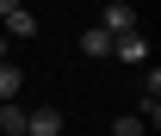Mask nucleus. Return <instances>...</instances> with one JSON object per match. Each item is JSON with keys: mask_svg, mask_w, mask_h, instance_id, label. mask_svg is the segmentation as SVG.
<instances>
[{"mask_svg": "<svg viewBox=\"0 0 161 136\" xmlns=\"http://www.w3.org/2000/svg\"><path fill=\"white\" fill-rule=\"evenodd\" d=\"M0 37H37V13L19 0H0Z\"/></svg>", "mask_w": 161, "mask_h": 136, "instance_id": "nucleus-1", "label": "nucleus"}, {"mask_svg": "<svg viewBox=\"0 0 161 136\" xmlns=\"http://www.w3.org/2000/svg\"><path fill=\"white\" fill-rule=\"evenodd\" d=\"M0 62H6V37H0Z\"/></svg>", "mask_w": 161, "mask_h": 136, "instance_id": "nucleus-9", "label": "nucleus"}, {"mask_svg": "<svg viewBox=\"0 0 161 136\" xmlns=\"http://www.w3.org/2000/svg\"><path fill=\"white\" fill-rule=\"evenodd\" d=\"M19 87H25V74L13 68V62H0V105H13V99H19Z\"/></svg>", "mask_w": 161, "mask_h": 136, "instance_id": "nucleus-6", "label": "nucleus"}, {"mask_svg": "<svg viewBox=\"0 0 161 136\" xmlns=\"http://www.w3.org/2000/svg\"><path fill=\"white\" fill-rule=\"evenodd\" d=\"M99 31H105V37H130V31H136V6H124V0H112V6L99 13Z\"/></svg>", "mask_w": 161, "mask_h": 136, "instance_id": "nucleus-2", "label": "nucleus"}, {"mask_svg": "<svg viewBox=\"0 0 161 136\" xmlns=\"http://www.w3.org/2000/svg\"><path fill=\"white\" fill-rule=\"evenodd\" d=\"M0 136H25V105H0Z\"/></svg>", "mask_w": 161, "mask_h": 136, "instance_id": "nucleus-7", "label": "nucleus"}, {"mask_svg": "<svg viewBox=\"0 0 161 136\" xmlns=\"http://www.w3.org/2000/svg\"><path fill=\"white\" fill-rule=\"evenodd\" d=\"M112 136H149L142 117H112Z\"/></svg>", "mask_w": 161, "mask_h": 136, "instance_id": "nucleus-8", "label": "nucleus"}, {"mask_svg": "<svg viewBox=\"0 0 161 136\" xmlns=\"http://www.w3.org/2000/svg\"><path fill=\"white\" fill-rule=\"evenodd\" d=\"M25 136H62V112L43 105V112H25Z\"/></svg>", "mask_w": 161, "mask_h": 136, "instance_id": "nucleus-3", "label": "nucleus"}, {"mask_svg": "<svg viewBox=\"0 0 161 136\" xmlns=\"http://www.w3.org/2000/svg\"><path fill=\"white\" fill-rule=\"evenodd\" d=\"M112 56H118V62H149V43H142V31H130V37H112Z\"/></svg>", "mask_w": 161, "mask_h": 136, "instance_id": "nucleus-4", "label": "nucleus"}, {"mask_svg": "<svg viewBox=\"0 0 161 136\" xmlns=\"http://www.w3.org/2000/svg\"><path fill=\"white\" fill-rule=\"evenodd\" d=\"M80 56H93V62H105V56H112V37H105L99 25H93V31H80Z\"/></svg>", "mask_w": 161, "mask_h": 136, "instance_id": "nucleus-5", "label": "nucleus"}]
</instances>
